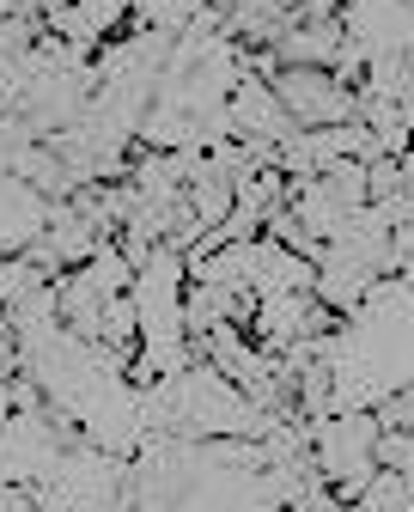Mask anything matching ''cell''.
Instances as JSON below:
<instances>
[{
  "label": "cell",
  "instance_id": "cell-4",
  "mask_svg": "<svg viewBox=\"0 0 414 512\" xmlns=\"http://www.w3.org/2000/svg\"><path fill=\"white\" fill-rule=\"evenodd\" d=\"M378 470H414V427H384L378 433Z\"/></svg>",
  "mask_w": 414,
  "mask_h": 512
},
{
  "label": "cell",
  "instance_id": "cell-5",
  "mask_svg": "<svg viewBox=\"0 0 414 512\" xmlns=\"http://www.w3.org/2000/svg\"><path fill=\"white\" fill-rule=\"evenodd\" d=\"M372 415H378V427H414V378L396 384V391H384L372 403Z\"/></svg>",
  "mask_w": 414,
  "mask_h": 512
},
{
  "label": "cell",
  "instance_id": "cell-6",
  "mask_svg": "<svg viewBox=\"0 0 414 512\" xmlns=\"http://www.w3.org/2000/svg\"><path fill=\"white\" fill-rule=\"evenodd\" d=\"M402 116H408V135H414V104H402Z\"/></svg>",
  "mask_w": 414,
  "mask_h": 512
},
{
  "label": "cell",
  "instance_id": "cell-2",
  "mask_svg": "<svg viewBox=\"0 0 414 512\" xmlns=\"http://www.w3.org/2000/svg\"><path fill=\"white\" fill-rule=\"evenodd\" d=\"M281 110L299 122V128H329V122H354V86L335 80L329 68H281L268 80Z\"/></svg>",
  "mask_w": 414,
  "mask_h": 512
},
{
  "label": "cell",
  "instance_id": "cell-1",
  "mask_svg": "<svg viewBox=\"0 0 414 512\" xmlns=\"http://www.w3.org/2000/svg\"><path fill=\"white\" fill-rule=\"evenodd\" d=\"M311 427V458L323 470V482L354 500L372 476H378V415L372 409H348V415H323V421H305Z\"/></svg>",
  "mask_w": 414,
  "mask_h": 512
},
{
  "label": "cell",
  "instance_id": "cell-3",
  "mask_svg": "<svg viewBox=\"0 0 414 512\" xmlns=\"http://www.w3.org/2000/svg\"><path fill=\"white\" fill-rule=\"evenodd\" d=\"M366 189H372V202H396L402 196V159L396 153L366 159Z\"/></svg>",
  "mask_w": 414,
  "mask_h": 512
}]
</instances>
